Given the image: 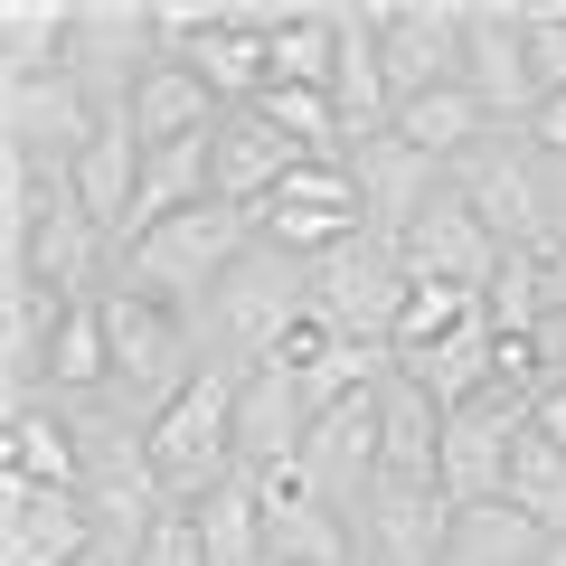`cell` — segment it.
I'll return each instance as SVG.
<instances>
[{
  "label": "cell",
  "mask_w": 566,
  "mask_h": 566,
  "mask_svg": "<svg viewBox=\"0 0 566 566\" xmlns=\"http://www.w3.org/2000/svg\"><path fill=\"white\" fill-rule=\"evenodd\" d=\"M359 566H444V547H453V501H444V482H368V501H359Z\"/></svg>",
  "instance_id": "8fae6325"
},
{
  "label": "cell",
  "mask_w": 566,
  "mask_h": 566,
  "mask_svg": "<svg viewBox=\"0 0 566 566\" xmlns=\"http://www.w3.org/2000/svg\"><path fill=\"white\" fill-rule=\"evenodd\" d=\"M303 444H312V387H303V368H283V359L245 368V378H237V463L245 472H283V463H303Z\"/></svg>",
  "instance_id": "2e32d148"
},
{
  "label": "cell",
  "mask_w": 566,
  "mask_h": 566,
  "mask_svg": "<svg viewBox=\"0 0 566 566\" xmlns=\"http://www.w3.org/2000/svg\"><path fill=\"white\" fill-rule=\"evenodd\" d=\"M331 66H340V10H274V85L331 95Z\"/></svg>",
  "instance_id": "4316f807"
},
{
  "label": "cell",
  "mask_w": 566,
  "mask_h": 566,
  "mask_svg": "<svg viewBox=\"0 0 566 566\" xmlns=\"http://www.w3.org/2000/svg\"><path fill=\"white\" fill-rule=\"evenodd\" d=\"M133 566H208V547H199V520H189V510L170 501L161 520H151V538L133 547Z\"/></svg>",
  "instance_id": "f546056e"
},
{
  "label": "cell",
  "mask_w": 566,
  "mask_h": 566,
  "mask_svg": "<svg viewBox=\"0 0 566 566\" xmlns=\"http://www.w3.org/2000/svg\"><path fill=\"white\" fill-rule=\"evenodd\" d=\"M303 161H312V151H303L293 133H274L255 104L218 123V199H227V208H264V199H274V189L293 180Z\"/></svg>",
  "instance_id": "d6986e66"
},
{
  "label": "cell",
  "mask_w": 566,
  "mask_h": 566,
  "mask_svg": "<svg viewBox=\"0 0 566 566\" xmlns=\"http://www.w3.org/2000/svg\"><path fill=\"white\" fill-rule=\"evenodd\" d=\"M547 566H566V538H557V557H547Z\"/></svg>",
  "instance_id": "d590c367"
},
{
  "label": "cell",
  "mask_w": 566,
  "mask_h": 566,
  "mask_svg": "<svg viewBox=\"0 0 566 566\" xmlns=\"http://www.w3.org/2000/svg\"><path fill=\"white\" fill-rule=\"evenodd\" d=\"M349 180H359V218H368V237H387V245H397L406 227L424 218V208L444 199V180H453V170H444V161H424L416 142L378 133V142H349Z\"/></svg>",
  "instance_id": "9a60e30c"
},
{
  "label": "cell",
  "mask_w": 566,
  "mask_h": 566,
  "mask_svg": "<svg viewBox=\"0 0 566 566\" xmlns=\"http://www.w3.org/2000/svg\"><path fill=\"white\" fill-rule=\"evenodd\" d=\"M303 322H312V264L255 237L237 264H227V283L199 303V349L218 368H264Z\"/></svg>",
  "instance_id": "6da1fadb"
},
{
  "label": "cell",
  "mask_w": 566,
  "mask_h": 566,
  "mask_svg": "<svg viewBox=\"0 0 566 566\" xmlns=\"http://www.w3.org/2000/svg\"><path fill=\"white\" fill-rule=\"evenodd\" d=\"M528 151H547V161H566V95H547L538 114H528Z\"/></svg>",
  "instance_id": "1f68e13d"
},
{
  "label": "cell",
  "mask_w": 566,
  "mask_h": 566,
  "mask_svg": "<svg viewBox=\"0 0 566 566\" xmlns=\"http://www.w3.org/2000/svg\"><path fill=\"white\" fill-rule=\"evenodd\" d=\"M463 85L482 95V114L501 123V133H528V114L547 104V85H538V57H528V0H472Z\"/></svg>",
  "instance_id": "30bf717a"
},
{
  "label": "cell",
  "mask_w": 566,
  "mask_h": 566,
  "mask_svg": "<svg viewBox=\"0 0 566 566\" xmlns=\"http://www.w3.org/2000/svg\"><path fill=\"white\" fill-rule=\"evenodd\" d=\"M397 255H406V283H453V293H491V274H501V255H510V245L491 237V227L472 218L463 199H453V180H444V199H434V208H424V218L397 237Z\"/></svg>",
  "instance_id": "5bb4252c"
},
{
  "label": "cell",
  "mask_w": 566,
  "mask_h": 566,
  "mask_svg": "<svg viewBox=\"0 0 566 566\" xmlns=\"http://www.w3.org/2000/svg\"><path fill=\"white\" fill-rule=\"evenodd\" d=\"M482 133H501V123L482 114V95H472V85H434V95H416V104H397V142H416L424 161H463L472 142Z\"/></svg>",
  "instance_id": "d4e9b609"
},
{
  "label": "cell",
  "mask_w": 566,
  "mask_h": 566,
  "mask_svg": "<svg viewBox=\"0 0 566 566\" xmlns=\"http://www.w3.org/2000/svg\"><path fill=\"white\" fill-rule=\"evenodd\" d=\"M237 378L245 368H218L208 359L199 378H189V397H170L161 416H151V472H161V491L180 510H199L208 491L237 482Z\"/></svg>",
  "instance_id": "277c9868"
},
{
  "label": "cell",
  "mask_w": 566,
  "mask_h": 566,
  "mask_svg": "<svg viewBox=\"0 0 566 566\" xmlns=\"http://www.w3.org/2000/svg\"><path fill=\"white\" fill-rule=\"evenodd\" d=\"M0 472L10 482H39V491H85V444H76V416L57 397L48 406H20L0 424Z\"/></svg>",
  "instance_id": "44dd1931"
},
{
  "label": "cell",
  "mask_w": 566,
  "mask_h": 566,
  "mask_svg": "<svg viewBox=\"0 0 566 566\" xmlns=\"http://www.w3.org/2000/svg\"><path fill=\"white\" fill-rule=\"evenodd\" d=\"M199 547H208V566H274V547H264V510H255V482H227V491H208L199 510Z\"/></svg>",
  "instance_id": "484cf974"
},
{
  "label": "cell",
  "mask_w": 566,
  "mask_h": 566,
  "mask_svg": "<svg viewBox=\"0 0 566 566\" xmlns=\"http://www.w3.org/2000/svg\"><path fill=\"white\" fill-rule=\"evenodd\" d=\"M312 312H322L340 340H397V312H406V255L387 237H359L340 255L312 264Z\"/></svg>",
  "instance_id": "ba28073f"
},
{
  "label": "cell",
  "mask_w": 566,
  "mask_h": 566,
  "mask_svg": "<svg viewBox=\"0 0 566 566\" xmlns=\"http://www.w3.org/2000/svg\"><path fill=\"white\" fill-rule=\"evenodd\" d=\"M123 123H133V142H142V151H170V142H199V133H218V123H227V104L208 95V76H199L189 57H161L151 76L133 85Z\"/></svg>",
  "instance_id": "ac0fdd59"
},
{
  "label": "cell",
  "mask_w": 566,
  "mask_h": 566,
  "mask_svg": "<svg viewBox=\"0 0 566 566\" xmlns=\"http://www.w3.org/2000/svg\"><path fill=\"white\" fill-rule=\"evenodd\" d=\"M66 48H76V0H10L0 10V85L66 76Z\"/></svg>",
  "instance_id": "cb8c5ba5"
},
{
  "label": "cell",
  "mask_w": 566,
  "mask_h": 566,
  "mask_svg": "<svg viewBox=\"0 0 566 566\" xmlns=\"http://www.w3.org/2000/svg\"><path fill=\"white\" fill-rule=\"evenodd\" d=\"M303 482L322 491L340 520H359L368 482H378V387L349 406H331L322 424H312V444H303Z\"/></svg>",
  "instance_id": "e0dca14e"
},
{
  "label": "cell",
  "mask_w": 566,
  "mask_h": 566,
  "mask_svg": "<svg viewBox=\"0 0 566 566\" xmlns=\"http://www.w3.org/2000/svg\"><path fill=\"white\" fill-rule=\"evenodd\" d=\"M463 48H472V0H378V66L397 104L463 85Z\"/></svg>",
  "instance_id": "8992f818"
},
{
  "label": "cell",
  "mask_w": 566,
  "mask_h": 566,
  "mask_svg": "<svg viewBox=\"0 0 566 566\" xmlns=\"http://www.w3.org/2000/svg\"><path fill=\"white\" fill-rule=\"evenodd\" d=\"M397 378H416L444 416H463L472 397H491V387H501V331H491V312H482V322H463L453 340H434L424 359H397Z\"/></svg>",
  "instance_id": "7402d4cb"
},
{
  "label": "cell",
  "mask_w": 566,
  "mask_h": 566,
  "mask_svg": "<svg viewBox=\"0 0 566 566\" xmlns=\"http://www.w3.org/2000/svg\"><path fill=\"white\" fill-rule=\"evenodd\" d=\"M510 501H520L528 520L547 528V538H566V444H547V434H520V463H510Z\"/></svg>",
  "instance_id": "f1b7e54d"
},
{
  "label": "cell",
  "mask_w": 566,
  "mask_h": 566,
  "mask_svg": "<svg viewBox=\"0 0 566 566\" xmlns=\"http://www.w3.org/2000/svg\"><path fill=\"white\" fill-rule=\"evenodd\" d=\"M161 66V29H151V0H76V48H66V76L95 95L104 123H123L133 85Z\"/></svg>",
  "instance_id": "5b68a950"
},
{
  "label": "cell",
  "mask_w": 566,
  "mask_h": 566,
  "mask_svg": "<svg viewBox=\"0 0 566 566\" xmlns=\"http://www.w3.org/2000/svg\"><path fill=\"white\" fill-rule=\"evenodd\" d=\"M528 416H538V397H520V387H491L463 416H444V501L453 510L510 501V463H520Z\"/></svg>",
  "instance_id": "52a82bcc"
},
{
  "label": "cell",
  "mask_w": 566,
  "mask_h": 566,
  "mask_svg": "<svg viewBox=\"0 0 566 566\" xmlns=\"http://www.w3.org/2000/svg\"><path fill=\"white\" fill-rule=\"evenodd\" d=\"M245 482H255V510H264V547H274V566H359V528H349L340 510L303 482V463L245 472Z\"/></svg>",
  "instance_id": "4fadbf2b"
},
{
  "label": "cell",
  "mask_w": 566,
  "mask_h": 566,
  "mask_svg": "<svg viewBox=\"0 0 566 566\" xmlns=\"http://www.w3.org/2000/svg\"><path fill=\"white\" fill-rule=\"evenodd\" d=\"M378 472L387 482H444V406L397 368L378 387Z\"/></svg>",
  "instance_id": "ffe728a7"
},
{
  "label": "cell",
  "mask_w": 566,
  "mask_h": 566,
  "mask_svg": "<svg viewBox=\"0 0 566 566\" xmlns=\"http://www.w3.org/2000/svg\"><path fill=\"white\" fill-rule=\"evenodd\" d=\"M528 57L547 95H566V0H528Z\"/></svg>",
  "instance_id": "4dcf8cb0"
},
{
  "label": "cell",
  "mask_w": 566,
  "mask_h": 566,
  "mask_svg": "<svg viewBox=\"0 0 566 566\" xmlns=\"http://www.w3.org/2000/svg\"><path fill=\"white\" fill-rule=\"evenodd\" d=\"M104 133L95 95H85L76 76H29V85H0V151H20V161H39L48 180H76L85 142Z\"/></svg>",
  "instance_id": "9c48e42d"
},
{
  "label": "cell",
  "mask_w": 566,
  "mask_h": 566,
  "mask_svg": "<svg viewBox=\"0 0 566 566\" xmlns=\"http://www.w3.org/2000/svg\"><path fill=\"white\" fill-rule=\"evenodd\" d=\"M547 312H566V237L547 245Z\"/></svg>",
  "instance_id": "e575fe53"
},
{
  "label": "cell",
  "mask_w": 566,
  "mask_h": 566,
  "mask_svg": "<svg viewBox=\"0 0 566 566\" xmlns=\"http://www.w3.org/2000/svg\"><path fill=\"white\" fill-rule=\"evenodd\" d=\"M95 557L104 538L85 491H39L0 472V566H95Z\"/></svg>",
  "instance_id": "7c38bea8"
},
{
  "label": "cell",
  "mask_w": 566,
  "mask_h": 566,
  "mask_svg": "<svg viewBox=\"0 0 566 566\" xmlns=\"http://www.w3.org/2000/svg\"><path fill=\"white\" fill-rule=\"evenodd\" d=\"M463 322H482V293H453V283H406V312H397V359H424L434 340H453Z\"/></svg>",
  "instance_id": "83f0119b"
},
{
  "label": "cell",
  "mask_w": 566,
  "mask_h": 566,
  "mask_svg": "<svg viewBox=\"0 0 566 566\" xmlns=\"http://www.w3.org/2000/svg\"><path fill=\"white\" fill-rule=\"evenodd\" d=\"M528 434H547V444H566V378H557V387L538 397V416H528Z\"/></svg>",
  "instance_id": "836d02e7"
},
{
  "label": "cell",
  "mask_w": 566,
  "mask_h": 566,
  "mask_svg": "<svg viewBox=\"0 0 566 566\" xmlns=\"http://www.w3.org/2000/svg\"><path fill=\"white\" fill-rule=\"evenodd\" d=\"M557 538L528 520L520 501H482V510H453V547L444 566H547Z\"/></svg>",
  "instance_id": "603a6c76"
},
{
  "label": "cell",
  "mask_w": 566,
  "mask_h": 566,
  "mask_svg": "<svg viewBox=\"0 0 566 566\" xmlns=\"http://www.w3.org/2000/svg\"><path fill=\"white\" fill-rule=\"evenodd\" d=\"M95 566H114V557H95Z\"/></svg>",
  "instance_id": "8d00e7d4"
},
{
  "label": "cell",
  "mask_w": 566,
  "mask_h": 566,
  "mask_svg": "<svg viewBox=\"0 0 566 566\" xmlns=\"http://www.w3.org/2000/svg\"><path fill=\"white\" fill-rule=\"evenodd\" d=\"M245 245H255V208L208 199V208H189V218L151 227L142 245H123L114 283H133V293H151V303H170V312H189V322H199V303L227 283V264H237Z\"/></svg>",
  "instance_id": "7a4b0ae2"
},
{
  "label": "cell",
  "mask_w": 566,
  "mask_h": 566,
  "mask_svg": "<svg viewBox=\"0 0 566 566\" xmlns=\"http://www.w3.org/2000/svg\"><path fill=\"white\" fill-rule=\"evenodd\" d=\"M538 368H547V387L566 378V312H547V322H538Z\"/></svg>",
  "instance_id": "d6a6232c"
},
{
  "label": "cell",
  "mask_w": 566,
  "mask_h": 566,
  "mask_svg": "<svg viewBox=\"0 0 566 566\" xmlns=\"http://www.w3.org/2000/svg\"><path fill=\"white\" fill-rule=\"evenodd\" d=\"M104 340H114V406H133L142 424L161 416L170 397H189V378L208 368L199 322L170 312V303H151V293H133V283L104 293Z\"/></svg>",
  "instance_id": "3957f363"
}]
</instances>
